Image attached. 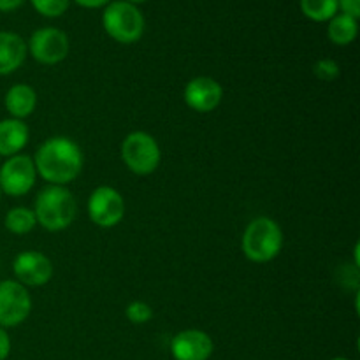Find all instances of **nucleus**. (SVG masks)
<instances>
[{
	"instance_id": "f257e3e1",
	"label": "nucleus",
	"mask_w": 360,
	"mask_h": 360,
	"mask_svg": "<svg viewBox=\"0 0 360 360\" xmlns=\"http://www.w3.org/2000/svg\"><path fill=\"white\" fill-rule=\"evenodd\" d=\"M34 164L42 179L51 185L63 186L79 176L83 169V153L69 137H51L39 146Z\"/></svg>"
},
{
	"instance_id": "f03ea898",
	"label": "nucleus",
	"mask_w": 360,
	"mask_h": 360,
	"mask_svg": "<svg viewBox=\"0 0 360 360\" xmlns=\"http://www.w3.org/2000/svg\"><path fill=\"white\" fill-rule=\"evenodd\" d=\"M77 213L76 199L65 186L49 185L41 190L35 199V220L46 231L58 232L69 227Z\"/></svg>"
},
{
	"instance_id": "7ed1b4c3",
	"label": "nucleus",
	"mask_w": 360,
	"mask_h": 360,
	"mask_svg": "<svg viewBox=\"0 0 360 360\" xmlns=\"http://www.w3.org/2000/svg\"><path fill=\"white\" fill-rule=\"evenodd\" d=\"M281 246H283V232L273 218H255L250 221L243 234V253L252 262H271L280 255Z\"/></svg>"
},
{
	"instance_id": "20e7f679",
	"label": "nucleus",
	"mask_w": 360,
	"mask_h": 360,
	"mask_svg": "<svg viewBox=\"0 0 360 360\" xmlns=\"http://www.w3.org/2000/svg\"><path fill=\"white\" fill-rule=\"evenodd\" d=\"M102 25L115 41L132 44L143 37L144 18L134 4L112 2L102 14Z\"/></svg>"
},
{
	"instance_id": "39448f33",
	"label": "nucleus",
	"mask_w": 360,
	"mask_h": 360,
	"mask_svg": "<svg viewBox=\"0 0 360 360\" xmlns=\"http://www.w3.org/2000/svg\"><path fill=\"white\" fill-rule=\"evenodd\" d=\"M122 158L134 174L146 176L157 171L160 164V148L150 134L132 132L123 139Z\"/></svg>"
},
{
	"instance_id": "423d86ee",
	"label": "nucleus",
	"mask_w": 360,
	"mask_h": 360,
	"mask_svg": "<svg viewBox=\"0 0 360 360\" xmlns=\"http://www.w3.org/2000/svg\"><path fill=\"white\" fill-rule=\"evenodd\" d=\"M32 311V297L27 288L14 280L0 281V327H18Z\"/></svg>"
},
{
	"instance_id": "0eeeda50",
	"label": "nucleus",
	"mask_w": 360,
	"mask_h": 360,
	"mask_svg": "<svg viewBox=\"0 0 360 360\" xmlns=\"http://www.w3.org/2000/svg\"><path fill=\"white\" fill-rule=\"evenodd\" d=\"M125 214V200L118 190L98 186L88 199V217L102 229L116 227Z\"/></svg>"
},
{
	"instance_id": "6e6552de",
	"label": "nucleus",
	"mask_w": 360,
	"mask_h": 360,
	"mask_svg": "<svg viewBox=\"0 0 360 360\" xmlns=\"http://www.w3.org/2000/svg\"><path fill=\"white\" fill-rule=\"evenodd\" d=\"M35 164L27 155L9 157L0 167V192L20 197L30 192L35 185Z\"/></svg>"
},
{
	"instance_id": "1a4fd4ad",
	"label": "nucleus",
	"mask_w": 360,
	"mask_h": 360,
	"mask_svg": "<svg viewBox=\"0 0 360 360\" xmlns=\"http://www.w3.org/2000/svg\"><path fill=\"white\" fill-rule=\"evenodd\" d=\"M30 55L44 65H55L69 55V37L58 28H41L30 37Z\"/></svg>"
},
{
	"instance_id": "9d476101",
	"label": "nucleus",
	"mask_w": 360,
	"mask_h": 360,
	"mask_svg": "<svg viewBox=\"0 0 360 360\" xmlns=\"http://www.w3.org/2000/svg\"><path fill=\"white\" fill-rule=\"evenodd\" d=\"M14 276L23 287H42L53 276V264L44 253L23 252L13 262Z\"/></svg>"
},
{
	"instance_id": "9b49d317",
	"label": "nucleus",
	"mask_w": 360,
	"mask_h": 360,
	"mask_svg": "<svg viewBox=\"0 0 360 360\" xmlns=\"http://www.w3.org/2000/svg\"><path fill=\"white\" fill-rule=\"evenodd\" d=\"M213 340L199 329H186L176 334L171 341L174 360H207L213 354Z\"/></svg>"
},
{
	"instance_id": "f8f14e48",
	"label": "nucleus",
	"mask_w": 360,
	"mask_h": 360,
	"mask_svg": "<svg viewBox=\"0 0 360 360\" xmlns=\"http://www.w3.org/2000/svg\"><path fill=\"white\" fill-rule=\"evenodd\" d=\"M224 90L213 77L200 76L185 86V102L197 112H211L220 105Z\"/></svg>"
},
{
	"instance_id": "ddd939ff",
	"label": "nucleus",
	"mask_w": 360,
	"mask_h": 360,
	"mask_svg": "<svg viewBox=\"0 0 360 360\" xmlns=\"http://www.w3.org/2000/svg\"><path fill=\"white\" fill-rule=\"evenodd\" d=\"M27 58V44L14 32H0V76L14 72Z\"/></svg>"
},
{
	"instance_id": "4468645a",
	"label": "nucleus",
	"mask_w": 360,
	"mask_h": 360,
	"mask_svg": "<svg viewBox=\"0 0 360 360\" xmlns=\"http://www.w3.org/2000/svg\"><path fill=\"white\" fill-rule=\"evenodd\" d=\"M28 127L23 120L7 118L0 122V157H14L28 143Z\"/></svg>"
},
{
	"instance_id": "2eb2a0df",
	"label": "nucleus",
	"mask_w": 360,
	"mask_h": 360,
	"mask_svg": "<svg viewBox=\"0 0 360 360\" xmlns=\"http://www.w3.org/2000/svg\"><path fill=\"white\" fill-rule=\"evenodd\" d=\"M6 109L16 120H23L34 112L37 105V94L28 84H14L6 94Z\"/></svg>"
},
{
	"instance_id": "dca6fc26",
	"label": "nucleus",
	"mask_w": 360,
	"mask_h": 360,
	"mask_svg": "<svg viewBox=\"0 0 360 360\" xmlns=\"http://www.w3.org/2000/svg\"><path fill=\"white\" fill-rule=\"evenodd\" d=\"M359 25L355 18L347 16V14H336L333 20L329 21V28H327V35L330 41L338 46L352 44L357 37Z\"/></svg>"
},
{
	"instance_id": "f3484780",
	"label": "nucleus",
	"mask_w": 360,
	"mask_h": 360,
	"mask_svg": "<svg viewBox=\"0 0 360 360\" xmlns=\"http://www.w3.org/2000/svg\"><path fill=\"white\" fill-rule=\"evenodd\" d=\"M35 225H37L35 214L34 211L28 210V207H13V210L6 214V229L9 232H13V234H28Z\"/></svg>"
},
{
	"instance_id": "a211bd4d",
	"label": "nucleus",
	"mask_w": 360,
	"mask_h": 360,
	"mask_svg": "<svg viewBox=\"0 0 360 360\" xmlns=\"http://www.w3.org/2000/svg\"><path fill=\"white\" fill-rule=\"evenodd\" d=\"M301 11L313 21H330L338 14V0H301Z\"/></svg>"
},
{
	"instance_id": "6ab92c4d",
	"label": "nucleus",
	"mask_w": 360,
	"mask_h": 360,
	"mask_svg": "<svg viewBox=\"0 0 360 360\" xmlns=\"http://www.w3.org/2000/svg\"><path fill=\"white\" fill-rule=\"evenodd\" d=\"M125 315L129 319V322L141 326V323H146L153 319V309H151V306L148 302L134 301L127 306Z\"/></svg>"
},
{
	"instance_id": "aec40b11",
	"label": "nucleus",
	"mask_w": 360,
	"mask_h": 360,
	"mask_svg": "<svg viewBox=\"0 0 360 360\" xmlns=\"http://www.w3.org/2000/svg\"><path fill=\"white\" fill-rule=\"evenodd\" d=\"M30 2L37 13L48 18L62 16L69 7V0H30Z\"/></svg>"
},
{
	"instance_id": "412c9836",
	"label": "nucleus",
	"mask_w": 360,
	"mask_h": 360,
	"mask_svg": "<svg viewBox=\"0 0 360 360\" xmlns=\"http://www.w3.org/2000/svg\"><path fill=\"white\" fill-rule=\"evenodd\" d=\"M313 72H315V76L319 77V79L330 83V81H334L340 77V65H338L334 60L323 58V60H319V62L315 63V67H313Z\"/></svg>"
},
{
	"instance_id": "4be33fe9",
	"label": "nucleus",
	"mask_w": 360,
	"mask_h": 360,
	"mask_svg": "<svg viewBox=\"0 0 360 360\" xmlns=\"http://www.w3.org/2000/svg\"><path fill=\"white\" fill-rule=\"evenodd\" d=\"M338 9L343 11V14L350 18L360 16V0H338Z\"/></svg>"
},
{
	"instance_id": "5701e85b",
	"label": "nucleus",
	"mask_w": 360,
	"mask_h": 360,
	"mask_svg": "<svg viewBox=\"0 0 360 360\" xmlns=\"http://www.w3.org/2000/svg\"><path fill=\"white\" fill-rule=\"evenodd\" d=\"M11 354V340L9 334L6 333L4 327H0V360H6Z\"/></svg>"
},
{
	"instance_id": "b1692460",
	"label": "nucleus",
	"mask_w": 360,
	"mask_h": 360,
	"mask_svg": "<svg viewBox=\"0 0 360 360\" xmlns=\"http://www.w3.org/2000/svg\"><path fill=\"white\" fill-rule=\"evenodd\" d=\"M25 0H0V11L7 13V11H14L23 4Z\"/></svg>"
},
{
	"instance_id": "393cba45",
	"label": "nucleus",
	"mask_w": 360,
	"mask_h": 360,
	"mask_svg": "<svg viewBox=\"0 0 360 360\" xmlns=\"http://www.w3.org/2000/svg\"><path fill=\"white\" fill-rule=\"evenodd\" d=\"M79 6L83 7H88V9H91V7H102L105 6V4L109 2V0H76Z\"/></svg>"
},
{
	"instance_id": "a878e982",
	"label": "nucleus",
	"mask_w": 360,
	"mask_h": 360,
	"mask_svg": "<svg viewBox=\"0 0 360 360\" xmlns=\"http://www.w3.org/2000/svg\"><path fill=\"white\" fill-rule=\"evenodd\" d=\"M129 4H139V2H144V0H127Z\"/></svg>"
},
{
	"instance_id": "bb28decb",
	"label": "nucleus",
	"mask_w": 360,
	"mask_h": 360,
	"mask_svg": "<svg viewBox=\"0 0 360 360\" xmlns=\"http://www.w3.org/2000/svg\"><path fill=\"white\" fill-rule=\"evenodd\" d=\"M333 360H348V359H345V357H336V359H333Z\"/></svg>"
},
{
	"instance_id": "cd10ccee",
	"label": "nucleus",
	"mask_w": 360,
	"mask_h": 360,
	"mask_svg": "<svg viewBox=\"0 0 360 360\" xmlns=\"http://www.w3.org/2000/svg\"><path fill=\"white\" fill-rule=\"evenodd\" d=\"M0 193H2V192H0Z\"/></svg>"
}]
</instances>
